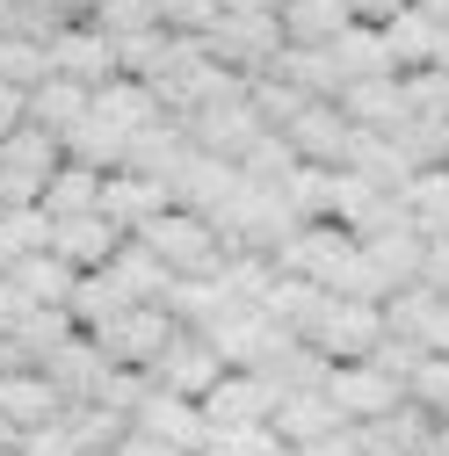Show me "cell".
Listing matches in <instances>:
<instances>
[{"instance_id": "obj_1", "label": "cell", "mask_w": 449, "mask_h": 456, "mask_svg": "<svg viewBox=\"0 0 449 456\" xmlns=\"http://www.w3.org/2000/svg\"><path fill=\"white\" fill-rule=\"evenodd\" d=\"M138 247H145L167 275H175V282L224 268V247H217V232H210V217H196V210H159L145 232H138Z\"/></svg>"}, {"instance_id": "obj_2", "label": "cell", "mask_w": 449, "mask_h": 456, "mask_svg": "<svg viewBox=\"0 0 449 456\" xmlns=\"http://www.w3.org/2000/svg\"><path fill=\"white\" fill-rule=\"evenodd\" d=\"M298 340H305L312 355H326L333 370H341V362H370V355H377V340H384V305H348V297H326Z\"/></svg>"}, {"instance_id": "obj_3", "label": "cell", "mask_w": 449, "mask_h": 456, "mask_svg": "<svg viewBox=\"0 0 449 456\" xmlns=\"http://www.w3.org/2000/svg\"><path fill=\"white\" fill-rule=\"evenodd\" d=\"M87 340H94L117 370H145V377H152V362L182 340V326H175V312H167V305H131L124 319H109V326L87 333Z\"/></svg>"}, {"instance_id": "obj_4", "label": "cell", "mask_w": 449, "mask_h": 456, "mask_svg": "<svg viewBox=\"0 0 449 456\" xmlns=\"http://www.w3.org/2000/svg\"><path fill=\"white\" fill-rule=\"evenodd\" d=\"M203 340L217 348L224 370H254V377H261L275 355H290V348H298V333H283L268 312H224L217 326H203Z\"/></svg>"}, {"instance_id": "obj_5", "label": "cell", "mask_w": 449, "mask_h": 456, "mask_svg": "<svg viewBox=\"0 0 449 456\" xmlns=\"http://www.w3.org/2000/svg\"><path fill=\"white\" fill-rule=\"evenodd\" d=\"M326 406L341 413L348 428H370V420H391L406 406V384H391L377 362H341L326 377Z\"/></svg>"}, {"instance_id": "obj_6", "label": "cell", "mask_w": 449, "mask_h": 456, "mask_svg": "<svg viewBox=\"0 0 449 456\" xmlns=\"http://www.w3.org/2000/svg\"><path fill=\"white\" fill-rule=\"evenodd\" d=\"M51 73L59 80H73V87H109V80H124V66H117V44H109L102 29H87V22H66L59 37H51Z\"/></svg>"}, {"instance_id": "obj_7", "label": "cell", "mask_w": 449, "mask_h": 456, "mask_svg": "<svg viewBox=\"0 0 449 456\" xmlns=\"http://www.w3.org/2000/svg\"><path fill=\"white\" fill-rule=\"evenodd\" d=\"M275 406H283V398H275L268 377H254V370H224L217 391L203 398V428H268Z\"/></svg>"}, {"instance_id": "obj_8", "label": "cell", "mask_w": 449, "mask_h": 456, "mask_svg": "<svg viewBox=\"0 0 449 456\" xmlns=\"http://www.w3.org/2000/svg\"><path fill=\"white\" fill-rule=\"evenodd\" d=\"M217 377H224V362H217V348H210L203 333H182L175 348L152 362V384L175 391V398H189V406H203V398L217 391Z\"/></svg>"}, {"instance_id": "obj_9", "label": "cell", "mask_w": 449, "mask_h": 456, "mask_svg": "<svg viewBox=\"0 0 449 456\" xmlns=\"http://www.w3.org/2000/svg\"><path fill=\"white\" fill-rule=\"evenodd\" d=\"M182 131H189V145H196V152H210V159H233V167H240V152L261 138V117H254V102L240 94V102H210L203 117H189Z\"/></svg>"}, {"instance_id": "obj_10", "label": "cell", "mask_w": 449, "mask_h": 456, "mask_svg": "<svg viewBox=\"0 0 449 456\" xmlns=\"http://www.w3.org/2000/svg\"><path fill=\"white\" fill-rule=\"evenodd\" d=\"M283 138H290V152H298L305 167H341L355 124L341 117V102H305V109H298V124H290Z\"/></svg>"}, {"instance_id": "obj_11", "label": "cell", "mask_w": 449, "mask_h": 456, "mask_svg": "<svg viewBox=\"0 0 449 456\" xmlns=\"http://www.w3.org/2000/svg\"><path fill=\"white\" fill-rule=\"evenodd\" d=\"M159 210H175V189L152 182V175H109L102 182V217L117 224V232H131V240L145 232Z\"/></svg>"}, {"instance_id": "obj_12", "label": "cell", "mask_w": 449, "mask_h": 456, "mask_svg": "<svg viewBox=\"0 0 449 456\" xmlns=\"http://www.w3.org/2000/svg\"><path fill=\"white\" fill-rule=\"evenodd\" d=\"M44 377L59 384V398H66V406H94V398H102V384L117 377V362H109V355L94 348L87 333H73L66 348H59V355L44 362Z\"/></svg>"}, {"instance_id": "obj_13", "label": "cell", "mask_w": 449, "mask_h": 456, "mask_svg": "<svg viewBox=\"0 0 449 456\" xmlns=\"http://www.w3.org/2000/svg\"><path fill=\"white\" fill-rule=\"evenodd\" d=\"M0 420L15 435H37L51 420H66V398H59V384L44 370H15V377H0Z\"/></svg>"}, {"instance_id": "obj_14", "label": "cell", "mask_w": 449, "mask_h": 456, "mask_svg": "<svg viewBox=\"0 0 449 456\" xmlns=\"http://www.w3.org/2000/svg\"><path fill=\"white\" fill-rule=\"evenodd\" d=\"M124 240H131V232H117V224L94 210V217H66L59 232H51V254H59L73 275H94V268H109V261L124 254Z\"/></svg>"}, {"instance_id": "obj_15", "label": "cell", "mask_w": 449, "mask_h": 456, "mask_svg": "<svg viewBox=\"0 0 449 456\" xmlns=\"http://www.w3.org/2000/svg\"><path fill=\"white\" fill-rule=\"evenodd\" d=\"M167 189H175V210L210 217V210H224V203H233V189H240V167H233V159H210V152H196V145H189L182 175L167 182Z\"/></svg>"}, {"instance_id": "obj_16", "label": "cell", "mask_w": 449, "mask_h": 456, "mask_svg": "<svg viewBox=\"0 0 449 456\" xmlns=\"http://www.w3.org/2000/svg\"><path fill=\"white\" fill-rule=\"evenodd\" d=\"M131 428L138 435H159L167 449H182V456H203V406H189V398H175V391H152L145 406L131 413Z\"/></svg>"}, {"instance_id": "obj_17", "label": "cell", "mask_w": 449, "mask_h": 456, "mask_svg": "<svg viewBox=\"0 0 449 456\" xmlns=\"http://www.w3.org/2000/svg\"><path fill=\"white\" fill-rule=\"evenodd\" d=\"M87 117H94V124H109L117 138H138V131L167 124V117H159V94H152L145 80H109V87H94Z\"/></svg>"}, {"instance_id": "obj_18", "label": "cell", "mask_w": 449, "mask_h": 456, "mask_svg": "<svg viewBox=\"0 0 449 456\" xmlns=\"http://www.w3.org/2000/svg\"><path fill=\"white\" fill-rule=\"evenodd\" d=\"M275 22H283L290 51H326L355 15H348V0H283V15H275Z\"/></svg>"}, {"instance_id": "obj_19", "label": "cell", "mask_w": 449, "mask_h": 456, "mask_svg": "<svg viewBox=\"0 0 449 456\" xmlns=\"http://www.w3.org/2000/svg\"><path fill=\"white\" fill-rule=\"evenodd\" d=\"M268 428H275V442H283V449H312V442H326V435H341L348 420L326 406V391H305V398H283Z\"/></svg>"}, {"instance_id": "obj_20", "label": "cell", "mask_w": 449, "mask_h": 456, "mask_svg": "<svg viewBox=\"0 0 449 456\" xmlns=\"http://www.w3.org/2000/svg\"><path fill=\"white\" fill-rule=\"evenodd\" d=\"M341 117L355 124V131H406V94H399V80H355L348 94H341Z\"/></svg>"}, {"instance_id": "obj_21", "label": "cell", "mask_w": 449, "mask_h": 456, "mask_svg": "<svg viewBox=\"0 0 449 456\" xmlns=\"http://www.w3.org/2000/svg\"><path fill=\"white\" fill-rule=\"evenodd\" d=\"M435 44H442V29H435L420 8H399V15L384 22V51H391V73H399V80L435 66Z\"/></svg>"}, {"instance_id": "obj_22", "label": "cell", "mask_w": 449, "mask_h": 456, "mask_svg": "<svg viewBox=\"0 0 449 456\" xmlns=\"http://www.w3.org/2000/svg\"><path fill=\"white\" fill-rule=\"evenodd\" d=\"M102 182H109V175H94V167H73V159H66L59 175L44 182V203H37V210H44L51 224H66V217H94V210H102Z\"/></svg>"}, {"instance_id": "obj_23", "label": "cell", "mask_w": 449, "mask_h": 456, "mask_svg": "<svg viewBox=\"0 0 449 456\" xmlns=\"http://www.w3.org/2000/svg\"><path fill=\"white\" fill-rule=\"evenodd\" d=\"M333 66L348 73V87L355 80H399L391 73V51H384V29H370V22H348L333 37Z\"/></svg>"}, {"instance_id": "obj_24", "label": "cell", "mask_w": 449, "mask_h": 456, "mask_svg": "<svg viewBox=\"0 0 449 456\" xmlns=\"http://www.w3.org/2000/svg\"><path fill=\"white\" fill-rule=\"evenodd\" d=\"M66 312H73V326H80V333H102L109 319H124V312H131V297H124V282L109 275V268H94V275H80V282H73Z\"/></svg>"}, {"instance_id": "obj_25", "label": "cell", "mask_w": 449, "mask_h": 456, "mask_svg": "<svg viewBox=\"0 0 449 456\" xmlns=\"http://www.w3.org/2000/svg\"><path fill=\"white\" fill-rule=\"evenodd\" d=\"M87 102H94L87 87H73V80L51 73V80L29 94V124H37V131H51V138L66 145V131H73V124H87Z\"/></svg>"}, {"instance_id": "obj_26", "label": "cell", "mask_w": 449, "mask_h": 456, "mask_svg": "<svg viewBox=\"0 0 449 456\" xmlns=\"http://www.w3.org/2000/svg\"><path fill=\"white\" fill-rule=\"evenodd\" d=\"M0 167H15L22 182H37V189H44V182L66 167V145L51 138V131H37V124H22L15 138H0Z\"/></svg>"}, {"instance_id": "obj_27", "label": "cell", "mask_w": 449, "mask_h": 456, "mask_svg": "<svg viewBox=\"0 0 449 456\" xmlns=\"http://www.w3.org/2000/svg\"><path fill=\"white\" fill-rule=\"evenodd\" d=\"M8 282H15L29 305H59V312H66V297H73V282H80V275H73L59 254H22V261L8 268Z\"/></svg>"}, {"instance_id": "obj_28", "label": "cell", "mask_w": 449, "mask_h": 456, "mask_svg": "<svg viewBox=\"0 0 449 456\" xmlns=\"http://www.w3.org/2000/svg\"><path fill=\"white\" fill-rule=\"evenodd\" d=\"M399 203H406L413 232H420L428 247H442V240H449V167H435V175H413V189H406Z\"/></svg>"}, {"instance_id": "obj_29", "label": "cell", "mask_w": 449, "mask_h": 456, "mask_svg": "<svg viewBox=\"0 0 449 456\" xmlns=\"http://www.w3.org/2000/svg\"><path fill=\"white\" fill-rule=\"evenodd\" d=\"M73 333H80V326H73V312H59V305H29V312H22V326H15L8 340H15V348H22L37 370H44V362L59 355Z\"/></svg>"}, {"instance_id": "obj_30", "label": "cell", "mask_w": 449, "mask_h": 456, "mask_svg": "<svg viewBox=\"0 0 449 456\" xmlns=\"http://www.w3.org/2000/svg\"><path fill=\"white\" fill-rule=\"evenodd\" d=\"M51 80V44L37 37H15V29H0V87H15V94H37Z\"/></svg>"}, {"instance_id": "obj_31", "label": "cell", "mask_w": 449, "mask_h": 456, "mask_svg": "<svg viewBox=\"0 0 449 456\" xmlns=\"http://www.w3.org/2000/svg\"><path fill=\"white\" fill-rule=\"evenodd\" d=\"M109 275L124 282V297H131V305H167V290H175V275H167L138 240H124V254L109 261Z\"/></svg>"}, {"instance_id": "obj_32", "label": "cell", "mask_w": 449, "mask_h": 456, "mask_svg": "<svg viewBox=\"0 0 449 456\" xmlns=\"http://www.w3.org/2000/svg\"><path fill=\"white\" fill-rule=\"evenodd\" d=\"M298 167H305V159L290 152V138H283V131H261V138L240 152V182H254V189H283Z\"/></svg>"}, {"instance_id": "obj_33", "label": "cell", "mask_w": 449, "mask_h": 456, "mask_svg": "<svg viewBox=\"0 0 449 456\" xmlns=\"http://www.w3.org/2000/svg\"><path fill=\"white\" fill-rule=\"evenodd\" d=\"M333 175H341V167H298L283 182V203H290L298 224H333Z\"/></svg>"}, {"instance_id": "obj_34", "label": "cell", "mask_w": 449, "mask_h": 456, "mask_svg": "<svg viewBox=\"0 0 449 456\" xmlns=\"http://www.w3.org/2000/svg\"><path fill=\"white\" fill-rule=\"evenodd\" d=\"M87 29H102L109 44H131V37L159 29V8H152V0H102V8L87 15Z\"/></svg>"}, {"instance_id": "obj_35", "label": "cell", "mask_w": 449, "mask_h": 456, "mask_svg": "<svg viewBox=\"0 0 449 456\" xmlns=\"http://www.w3.org/2000/svg\"><path fill=\"white\" fill-rule=\"evenodd\" d=\"M152 8H159V29L167 37H189V44H203L224 22V0H152Z\"/></svg>"}, {"instance_id": "obj_36", "label": "cell", "mask_w": 449, "mask_h": 456, "mask_svg": "<svg viewBox=\"0 0 449 456\" xmlns=\"http://www.w3.org/2000/svg\"><path fill=\"white\" fill-rule=\"evenodd\" d=\"M399 94H406V124H449V73H406L399 80Z\"/></svg>"}, {"instance_id": "obj_37", "label": "cell", "mask_w": 449, "mask_h": 456, "mask_svg": "<svg viewBox=\"0 0 449 456\" xmlns=\"http://www.w3.org/2000/svg\"><path fill=\"white\" fill-rule=\"evenodd\" d=\"M66 428H73V442L87 449V456H109V449H117L124 442V413H109V406H66Z\"/></svg>"}, {"instance_id": "obj_38", "label": "cell", "mask_w": 449, "mask_h": 456, "mask_svg": "<svg viewBox=\"0 0 449 456\" xmlns=\"http://www.w3.org/2000/svg\"><path fill=\"white\" fill-rule=\"evenodd\" d=\"M203 456H283V442H275V428H210Z\"/></svg>"}, {"instance_id": "obj_39", "label": "cell", "mask_w": 449, "mask_h": 456, "mask_svg": "<svg viewBox=\"0 0 449 456\" xmlns=\"http://www.w3.org/2000/svg\"><path fill=\"white\" fill-rule=\"evenodd\" d=\"M406 398H413L420 413L449 420V362H442V355H428V362H420V370L406 377Z\"/></svg>"}, {"instance_id": "obj_40", "label": "cell", "mask_w": 449, "mask_h": 456, "mask_svg": "<svg viewBox=\"0 0 449 456\" xmlns=\"http://www.w3.org/2000/svg\"><path fill=\"white\" fill-rule=\"evenodd\" d=\"M0 224H8V240H15V254H51V232H59V224H51L44 210H8Z\"/></svg>"}, {"instance_id": "obj_41", "label": "cell", "mask_w": 449, "mask_h": 456, "mask_svg": "<svg viewBox=\"0 0 449 456\" xmlns=\"http://www.w3.org/2000/svg\"><path fill=\"white\" fill-rule=\"evenodd\" d=\"M370 362H377V370H384L391 384H406V377H413V370L428 362V348H413V340H399V333H384V340H377V355H370Z\"/></svg>"}, {"instance_id": "obj_42", "label": "cell", "mask_w": 449, "mask_h": 456, "mask_svg": "<svg viewBox=\"0 0 449 456\" xmlns=\"http://www.w3.org/2000/svg\"><path fill=\"white\" fill-rule=\"evenodd\" d=\"M22 456H87V449L73 442V428H66V420H51V428L22 435Z\"/></svg>"}, {"instance_id": "obj_43", "label": "cell", "mask_w": 449, "mask_h": 456, "mask_svg": "<svg viewBox=\"0 0 449 456\" xmlns=\"http://www.w3.org/2000/svg\"><path fill=\"white\" fill-rule=\"evenodd\" d=\"M420 282H428V290L449 305V240H442V247H428V261H420Z\"/></svg>"}, {"instance_id": "obj_44", "label": "cell", "mask_w": 449, "mask_h": 456, "mask_svg": "<svg viewBox=\"0 0 449 456\" xmlns=\"http://www.w3.org/2000/svg\"><path fill=\"white\" fill-rule=\"evenodd\" d=\"M109 456H182V449H167L159 435H138V428H124V442L109 449Z\"/></svg>"}, {"instance_id": "obj_45", "label": "cell", "mask_w": 449, "mask_h": 456, "mask_svg": "<svg viewBox=\"0 0 449 456\" xmlns=\"http://www.w3.org/2000/svg\"><path fill=\"white\" fill-rule=\"evenodd\" d=\"M22 312H29V297L15 290L8 275H0V333H15V326H22Z\"/></svg>"}, {"instance_id": "obj_46", "label": "cell", "mask_w": 449, "mask_h": 456, "mask_svg": "<svg viewBox=\"0 0 449 456\" xmlns=\"http://www.w3.org/2000/svg\"><path fill=\"white\" fill-rule=\"evenodd\" d=\"M298 456H363V442H355V428H341V435H326V442H312Z\"/></svg>"}, {"instance_id": "obj_47", "label": "cell", "mask_w": 449, "mask_h": 456, "mask_svg": "<svg viewBox=\"0 0 449 456\" xmlns=\"http://www.w3.org/2000/svg\"><path fill=\"white\" fill-rule=\"evenodd\" d=\"M420 348H428V355H442V362H449V305H442V312H435V326H428V340H420Z\"/></svg>"}, {"instance_id": "obj_48", "label": "cell", "mask_w": 449, "mask_h": 456, "mask_svg": "<svg viewBox=\"0 0 449 456\" xmlns=\"http://www.w3.org/2000/svg\"><path fill=\"white\" fill-rule=\"evenodd\" d=\"M413 8H420V15L435 22V29H449V0H413Z\"/></svg>"}, {"instance_id": "obj_49", "label": "cell", "mask_w": 449, "mask_h": 456, "mask_svg": "<svg viewBox=\"0 0 449 456\" xmlns=\"http://www.w3.org/2000/svg\"><path fill=\"white\" fill-rule=\"evenodd\" d=\"M420 456H449V420H442V428L428 435V449H420Z\"/></svg>"}, {"instance_id": "obj_50", "label": "cell", "mask_w": 449, "mask_h": 456, "mask_svg": "<svg viewBox=\"0 0 449 456\" xmlns=\"http://www.w3.org/2000/svg\"><path fill=\"white\" fill-rule=\"evenodd\" d=\"M59 8H66V15H73V22H87V15H94V8H102V0H59Z\"/></svg>"}, {"instance_id": "obj_51", "label": "cell", "mask_w": 449, "mask_h": 456, "mask_svg": "<svg viewBox=\"0 0 449 456\" xmlns=\"http://www.w3.org/2000/svg\"><path fill=\"white\" fill-rule=\"evenodd\" d=\"M435 73H449V29H442V44H435Z\"/></svg>"}, {"instance_id": "obj_52", "label": "cell", "mask_w": 449, "mask_h": 456, "mask_svg": "<svg viewBox=\"0 0 449 456\" xmlns=\"http://www.w3.org/2000/svg\"><path fill=\"white\" fill-rule=\"evenodd\" d=\"M0 449H22V435H15V428H8V420H0Z\"/></svg>"}, {"instance_id": "obj_53", "label": "cell", "mask_w": 449, "mask_h": 456, "mask_svg": "<svg viewBox=\"0 0 449 456\" xmlns=\"http://www.w3.org/2000/svg\"><path fill=\"white\" fill-rule=\"evenodd\" d=\"M0 456H22V449H0Z\"/></svg>"}, {"instance_id": "obj_54", "label": "cell", "mask_w": 449, "mask_h": 456, "mask_svg": "<svg viewBox=\"0 0 449 456\" xmlns=\"http://www.w3.org/2000/svg\"><path fill=\"white\" fill-rule=\"evenodd\" d=\"M283 456H298V449H283Z\"/></svg>"}]
</instances>
